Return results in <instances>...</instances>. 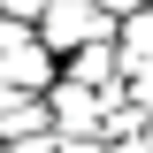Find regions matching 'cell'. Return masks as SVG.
<instances>
[{"label": "cell", "instance_id": "obj_1", "mask_svg": "<svg viewBox=\"0 0 153 153\" xmlns=\"http://www.w3.org/2000/svg\"><path fill=\"white\" fill-rule=\"evenodd\" d=\"M92 38H100V8H84V0H76V8L69 0H46V46H69L76 54V46H92Z\"/></svg>", "mask_w": 153, "mask_h": 153}, {"label": "cell", "instance_id": "obj_2", "mask_svg": "<svg viewBox=\"0 0 153 153\" xmlns=\"http://www.w3.org/2000/svg\"><path fill=\"white\" fill-rule=\"evenodd\" d=\"M146 61H153V16H138L123 38V69H146Z\"/></svg>", "mask_w": 153, "mask_h": 153}, {"label": "cell", "instance_id": "obj_3", "mask_svg": "<svg viewBox=\"0 0 153 153\" xmlns=\"http://www.w3.org/2000/svg\"><path fill=\"white\" fill-rule=\"evenodd\" d=\"M8 16H46V0H0Z\"/></svg>", "mask_w": 153, "mask_h": 153}, {"label": "cell", "instance_id": "obj_4", "mask_svg": "<svg viewBox=\"0 0 153 153\" xmlns=\"http://www.w3.org/2000/svg\"><path fill=\"white\" fill-rule=\"evenodd\" d=\"M107 8H138V0H107Z\"/></svg>", "mask_w": 153, "mask_h": 153}]
</instances>
